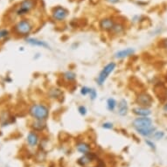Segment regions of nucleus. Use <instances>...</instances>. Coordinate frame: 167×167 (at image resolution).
Listing matches in <instances>:
<instances>
[{"label": "nucleus", "mask_w": 167, "mask_h": 167, "mask_svg": "<svg viewBox=\"0 0 167 167\" xmlns=\"http://www.w3.org/2000/svg\"><path fill=\"white\" fill-rule=\"evenodd\" d=\"M28 114L33 120L47 122L50 117V108L46 103H32L28 108Z\"/></svg>", "instance_id": "nucleus-1"}, {"label": "nucleus", "mask_w": 167, "mask_h": 167, "mask_svg": "<svg viewBox=\"0 0 167 167\" xmlns=\"http://www.w3.org/2000/svg\"><path fill=\"white\" fill-rule=\"evenodd\" d=\"M116 63L115 61H109L105 65L96 78V82L97 83V85L100 87L103 86L110 75H112L114 71L116 70Z\"/></svg>", "instance_id": "nucleus-2"}, {"label": "nucleus", "mask_w": 167, "mask_h": 167, "mask_svg": "<svg viewBox=\"0 0 167 167\" xmlns=\"http://www.w3.org/2000/svg\"><path fill=\"white\" fill-rule=\"evenodd\" d=\"M34 28L33 23L30 19L24 18L17 23L13 27V32L15 34L21 36V37H27Z\"/></svg>", "instance_id": "nucleus-3"}, {"label": "nucleus", "mask_w": 167, "mask_h": 167, "mask_svg": "<svg viewBox=\"0 0 167 167\" xmlns=\"http://www.w3.org/2000/svg\"><path fill=\"white\" fill-rule=\"evenodd\" d=\"M37 6V0H23L17 6L15 14L18 17H23L29 14Z\"/></svg>", "instance_id": "nucleus-4"}, {"label": "nucleus", "mask_w": 167, "mask_h": 167, "mask_svg": "<svg viewBox=\"0 0 167 167\" xmlns=\"http://www.w3.org/2000/svg\"><path fill=\"white\" fill-rule=\"evenodd\" d=\"M135 103L136 106L151 108V106L153 105L154 100L150 93L147 91H140L136 96Z\"/></svg>", "instance_id": "nucleus-5"}, {"label": "nucleus", "mask_w": 167, "mask_h": 167, "mask_svg": "<svg viewBox=\"0 0 167 167\" xmlns=\"http://www.w3.org/2000/svg\"><path fill=\"white\" fill-rule=\"evenodd\" d=\"M68 15H69V11L62 6H55L51 11V16L53 20L58 23L64 22L67 18Z\"/></svg>", "instance_id": "nucleus-6"}, {"label": "nucleus", "mask_w": 167, "mask_h": 167, "mask_svg": "<svg viewBox=\"0 0 167 167\" xmlns=\"http://www.w3.org/2000/svg\"><path fill=\"white\" fill-rule=\"evenodd\" d=\"M153 124V120L151 118V116L148 117H136L132 123H131V127L134 129V130H138V129H145L147 128L152 127Z\"/></svg>", "instance_id": "nucleus-7"}, {"label": "nucleus", "mask_w": 167, "mask_h": 167, "mask_svg": "<svg viewBox=\"0 0 167 167\" xmlns=\"http://www.w3.org/2000/svg\"><path fill=\"white\" fill-rule=\"evenodd\" d=\"M116 22V20L115 19L114 17H104L98 23V27L102 32L109 33L113 29Z\"/></svg>", "instance_id": "nucleus-8"}, {"label": "nucleus", "mask_w": 167, "mask_h": 167, "mask_svg": "<svg viewBox=\"0 0 167 167\" xmlns=\"http://www.w3.org/2000/svg\"><path fill=\"white\" fill-rule=\"evenodd\" d=\"M136 49L133 47H126V48L121 49L116 51L114 54L113 57L117 60H122V59H125L129 57H131L133 55H135Z\"/></svg>", "instance_id": "nucleus-9"}, {"label": "nucleus", "mask_w": 167, "mask_h": 167, "mask_svg": "<svg viewBox=\"0 0 167 167\" xmlns=\"http://www.w3.org/2000/svg\"><path fill=\"white\" fill-rule=\"evenodd\" d=\"M97 158L96 154L95 152H89L85 155H81L78 159H77V164L81 167L88 166L92 162H94Z\"/></svg>", "instance_id": "nucleus-10"}, {"label": "nucleus", "mask_w": 167, "mask_h": 167, "mask_svg": "<svg viewBox=\"0 0 167 167\" xmlns=\"http://www.w3.org/2000/svg\"><path fill=\"white\" fill-rule=\"evenodd\" d=\"M129 112V107L128 101L124 98H122L117 103V108H116V113L118 116L124 117L126 116Z\"/></svg>", "instance_id": "nucleus-11"}, {"label": "nucleus", "mask_w": 167, "mask_h": 167, "mask_svg": "<svg viewBox=\"0 0 167 167\" xmlns=\"http://www.w3.org/2000/svg\"><path fill=\"white\" fill-rule=\"evenodd\" d=\"M39 142H40V136L39 135L38 132L33 131V130H31L28 132L26 136V143L31 148H34V147L38 146Z\"/></svg>", "instance_id": "nucleus-12"}, {"label": "nucleus", "mask_w": 167, "mask_h": 167, "mask_svg": "<svg viewBox=\"0 0 167 167\" xmlns=\"http://www.w3.org/2000/svg\"><path fill=\"white\" fill-rule=\"evenodd\" d=\"M26 42L27 44H29L30 46H32V47H38L49 49V50L52 49L51 47H50V45L47 41L42 40V39H39L27 37V38H26Z\"/></svg>", "instance_id": "nucleus-13"}, {"label": "nucleus", "mask_w": 167, "mask_h": 167, "mask_svg": "<svg viewBox=\"0 0 167 167\" xmlns=\"http://www.w3.org/2000/svg\"><path fill=\"white\" fill-rule=\"evenodd\" d=\"M125 32H126V25L124 22L116 21L109 34L113 37H119L124 35Z\"/></svg>", "instance_id": "nucleus-14"}, {"label": "nucleus", "mask_w": 167, "mask_h": 167, "mask_svg": "<svg viewBox=\"0 0 167 167\" xmlns=\"http://www.w3.org/2000/svg\"><path fill=\"white\" fill-rule=\"evenodd\" d=\"M132 114L136 116V117H148L151 116L152 111L150 108H145L140 106H136L131 110Z\"/></svg>", "instance_id": "nucleus-15"}, {"label": "nucleus", "mask_w": 167, "mask_h": 167, "mask_svg": "<svg viewBox=\"0 0 167 167\" xmlns=\"http://www.w3.org/2000/svg\"><path fill=\"white\" fill-rule=\"evenodd\" d=\"M76 151L79 153H81V155H85L92 151L91 145L87 143L85 141H79L75 144Z\"/></svg>", "instance_id": "nucleus-16"}, {"label": "nucleus", "mask_w": 167, "mask_h": 167, "mask_svg": "<svg viewBox=\"0 0 167 167\" xmlns=\"http://www.w3.org/2000/svg\"><path fill=\"white\" fill-rule=\"evenodd\" d=\"M31 129L33 131H36V132H43L46 129H47V124L46 121H38V120H33L31 125H30Z\"/></svg>", "instance_id": "nucleus-17"}, {"label": "nucleus", "mask_w": 167, "mask_h": 167, "mask_svg": "<svg viewBox=\"0 0 167 167\" xmlns=\"http://www.w3.org/2000/svg\"><path fill=\"white\" fill-rule=\"evenodd\" d=\"M47 96L52 100H59L63 96V91L58 87H51L47 92Z\"/></svg>", "instance_id": "nucleus-18"}, {"label": "nucleus", "mask_w": 167, "mask_h": 167, "mask_svg": "<svg viewBox=\"0 0 167 167\" xmlns=\"http://www.w3.org/2000/svg\"><path fill=\"white\" fill-rule=\"evenodd\" d=\"M61 79L67 83H74L77 80V75L73 70H67L61 74Z\"/></svg>", "instance_id": "nucleus-19"}, {"label": "nucleus", "mask_w": 167, "mask_h": 167, "mask_svg": "<svg viewBox=\"0 0 167 167\" xmlns=\"http://www.w3.org/2000/svg\"><path fill=\"white\" fill-rule=\"evenodd\" d=\"M117 103L118 102L114 97H109L106 101V108L109 112H115V111H116Z\"/></svg>", "instance_id": "nucleus-20"}, {"label": "nucleus", "mask_w": 167, "mask_h": 167, "mask_svg": "<svg viewBox=\"0 0 167 167\" xmlns=\"http://www.w3.org/2000/svg\"><path fill=\"white\" fill-rule=\"evenodd\" d=\"M165 132L164 131V130H158V129H157L156 131L153 133V135L151 136V139L154 141H159L162 140L164 137H165Z\"/></svg>", "instance_id": "nucleus-21"}, {"label": "nucleus", "mask_w": 167, "mask_h": 167, "mask_svg": "<svg viewBox=\"0 0 167 167\" xmlns=\"http://www.w3.org/2000/svg\"><path fill=\"white\" fill-rule=\"evenodd\" d=\"M88 96L90 101H96L97 99V97H98V93H97L96 89L95 88H91Z\"/></svg>", "instance_id": "nucleus-22"}, {"label": "nucleus", "mask_w": 167, "mask_h": 167, "mask_svg": "<svg viewBox=\"0 0 167 167\" xmlns=\"http://www.w3.org/2000/svg\"><path fill=\"white\" fill-rule=\"evenodd\" d=\"M145 145L150 149H151V150H153V151H155L157 149V146H156V144H155V141L152 140L151 138H145Z\"/></svg>", "instance_id": "nucleus-23"}, {"label": "nucleus", "mask_w": 167, "mask_h": 167, "mask_svg": "<svg viewBox=\"0 0 167 167\" xmlns=\"http://www.w3.org/2000/svg\"><path fill=\"white\" fill-rule=\"evenodd\" d=\"M77 111H78V113L80 114L81 116H85L87 114H88V108H87L86 106H84V105H80V106H78V108H77Z\"/></svg>", "instance_id": "nucleus-24"}, {"label": "nucleus", "mask_w": 167, "mask_h": 167, "mask_svg": "<svg viewBox=\"0 0 167 167\" xmlns=\"http://www.w3.org/2000/svg\"><path fill=\"white\" fill-rule=\"evenodd\" d=\"M90 88H89V87L88 86L81 87V89H80L81 96H88V94H89V91H90Z\"/></svg>", "instance_id": "nucleus-25"}, {"label": "nucleus", "mask_w": 167, "mask_h": 167, "mask_svg": "<svg viewBox=\"0 0 167 167\" xmlns=\"http://www.w3.org/2000/svg\"><path fill=\"white\" fill-rule=\"evenodd\" d=\"M114 124L111 122H104L102 124V128L106 130H111L114 129Z\"/></svg>", "instance_id": "nucleus-26"}, {"label": "nucleus", "mask_w": 167, "mask_h": 167, "mask_svg": "<svg viewBox=\"0 0 167 167\" xmlns=\"http://www.w3.org/2000/svg\"><path fill=\"white\" fill-rule=\"evenodd\" d=\"M159 47L164 50L165 53H167V38L162 39L159 41Z\"/></svg>", "instance_id": "nucleus-27"}, {"label": "nucleus", "mask_w": 167, "mask_h": 167, "mask_svg": "<svg viewBox=\"0 0 167 167\" xmlns=\"http://www.w3.org/2000/svg\"><path fill=\"white\" fill-rule=\"evenodd\" d=\"M9 34H10V32L8 30H6V29H3V30H1L0 31V39H6V37H8L9 36Z\"/></svg>", "instance_id": "nucleus-28"}, {"label": "nucleus", "mask_w": 167, "mask_h": 167, "mask_svg": "<svg viewBox=\"0 0 167 167\" xmlns=\"http://www.w3.org/2000/svg\"><path fill=\"white\" fill-rule=\"evenodd\" d=\"M107 2H108L109 4H112V5H115V4H117L120 2V0H106Z\"/></svg>", "instance_id": "nucleus-29"}, {"label": "nucleus", "mask_w": 167, "mask_h": 167, "mask_svg": "<svg viewBox=\"0 0 167 167\" xmlns=\"http://www.w3.org/2000/svg\"><path fill=\"white\" fill-rule=\"evenodd\" d=\"M104 166H105V165L103 164V162H100L96 166H87V167H104Z\"/></svg>", "instance_id": "nucleus-30"}, {"label": "nucleus", "mask_w": 167, "mask_h": 167, "mask_svg": "<svg viewBox=\"0 0 167 167\" xmlns=\"http://www.w3.org/2000/svg\"><path fill=\"white\" fill-rule=\"evenodd\" d=\"M163 110H164L165 112H167V102L164 104V106H163Z\"/></svg>", "instance_id": "nucleus-31"}, {"label": "nucleus", "mask_w": 167, "mask_h": 167, "mask_svg": "<svg viewBox=\"0 0 167 167\" xmlns=\"http://www.w3.org/2000/svg\"><path fill=\"white\" fill-rule=\"evenodd\" d=\"M166 131H167V129H166Z\"/></svg>", "instance_id": "nucleus-32"}, {"label": "nucleus", "mask_w": 167, "mask_h": 167, "mask_svg": "<svg viewBox=\"0 0 167 167\" xmlns=\"http://www.w3.org/2000/svg\"><path fill=\"white\" fill-rule=\"evenodd\" d=\"M166 139H167V138H166Z\"/></svg>", "instance_id": "nucleus-33"}]
</instances>
